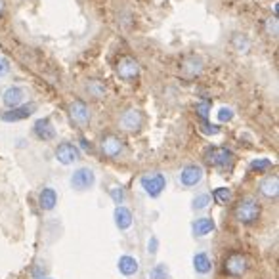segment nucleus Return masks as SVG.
<instances>
[{"label":"nucleus","mask_w":279,"mask_h":279,"mask_svg":"<svg viewBox=\"0 0 279 279\" xmlns=\"http://www.w3.org/2000/svg\"><path fill=\"white\" fill-rule=\"evenodd\" d=\"M266 33L271 36H277V16H273V18H268L266 19Z\"/></svg>","instance_id":"31"},{"label":"nucleus","mask_w":279,"mask_h":279,"mask_svg":"<svg viewBox=\"0 0 279 279\" xmlns=\"http://www.w3.org/2000/svg\"><path fill=\"white\" fill-rule=\"evenodd\" d=\"M157 245H159L157 237H151V239H149V243H148L149 253H151V254H155V253H157Z\"/></svg>","instance_id":"34"},{"label":"nucleus","mask_w":279,"mask_h":279,"mask_svg":"<svg viewBox=\"0 0 279 279\" xmlns=\"http://www.w3.org/2000/svg\"><path fill=\"white\" fill-rule=\"evenodd\" d=\"M231 42H234V46H236V50L237 52H241V54H247L249 50H251V40L247 38L245 35H234V38H231Z\"/></svg>","instance_id":"24"},{"label":"nucleus","mask_w":279,"mask_h":279,"mask_svg":"<svg viewBox=\"0 0 279 279\" xmlns=\"http://www.w3.org/2000/svg\"><path fill=\"white\" fill-rule=\"evenodd\" d=\"M231 119H234V109H231V107H220L218 121L220 122H229Z\"/></svg>","instance_id":"32"},{"label":"nucleus","mask_w":279,"mask_h":279,"mask_svg":"<svg viewBox=\"0 0 279 279\" xmlns=\"http://www.w3.org/2000/svg\"><path fill=\"white\" fill-rule=\"evenodd\" d=\"M193 270L197 271L199 275H207V273H210L212 271V260H210V256L207 253H203V251H199V253L193 254Z\"/></svg>","instance_id":"18"},{"label":"nucleus","mask_w":279,"mask_h":279,"mask_svg":"<svg viewBox=\"0 0 279 279\" xmlns=\"http://www.w3.org/2000/svg\"><path fill=\"white\" fill-rule=\"evenodd\" d=\"M8 73H10V61L4 56H0V79H4Z\"/></svg>","instance_id":"33"},{"label":"nucleus","mask_w":279,"mask_h":279,"mask_svg":"<svg viewBox=\"0 0 279 279\" xmlns=\"http://www.w3.org/2000/svg\"><path fill=\"white\" fill-rule=\"evenodd\" d=\"M54 155H56V161H58L60 165L71 166L80 159V151L75 144H71V142H61L60 146L56 148V151H54Z\"/></svg>","instance_id":"6"},{"label":"nucleus","mask_w":279,"mask_h":279,"mask_svg":"<svg viewBox=\"0 0 279 279\" xmlns=\"http://www.w3.org/2000/svg\"><path fill=\"white\" fill-rule=\"evenodd\" d=\"M4 8H6V2H4V0H0V16H2V12H4Z\"/></svg>","instance_id":"35"},{"label":"nucleus","mask_w":279,"mask_h":279,"mask_svg":"<svg viewBox=\"0 0 279 279\" xmlns=\"http://www.w3.org/2000/svg\"><path fill=\"white\" fill-rule=\"evenodd\" d=\"M86 92L92 98L100 100V98L105 96V84L102 82V80H96V79L88 80V82H86Z\"/></svg>","instance_id":"22"},{"label":"nucleus","mask_w":279,"mask_h":279,"mask_svg":"<svg viewBox=\"0 0 279 279\" xmlns=\"http://www.w3.org/2000/svg\"><path fill=\"white\" fill-rule=\"evenodd\" d=\"M119 126L124 132H138L144 126V113L136 109V107H128L124 109L119 117Z\"/></svg>","instance_id":"4"},{"label":"nucleus","mask_w":279,"mask_h":279,"mask_svg":"<svg viewBox=\"0 0 279 279\" xmlns=\"http://www.w3.org/2000/svg\"><path fill=\"white\" fill-rule=\"evenodd\" d=\"M203 176H205V170L201 165H185L180 172V183L183 188H195L203 182Z\"/></svg>","instance_id":"12"},{"label":"nucleus","mask_w":279,"mask_h":279,"mask_svg":"<svg viewBox=\"0 0 279 279\" xmlns=\"http://www.w3.org/2000/svg\"><path fill=\"white\" fill-rule=\"evenodd\" d=\"M149 275H151V279H172L170 270H168L166 264H157V266H153Z\"/></svg>","instance_id":"25"},{"label":"nucleus","mask_w":279,"mask_h":279,"mask_svg":"<svg viewBox=\"0 0 279 279\" xmlns=\"http://www.w3.org/2000/svg\"><path fill=\"white\" fill-rule=\"evenodd\" d=\"M23 100H25V90L21 86H16V84H12V86H8L4 92H2V102H4V105H6L8 109L21 105L23 104Z\"/></svg>","instance_id":"14"},{"label":"nucleus","mask_w":279,"mask_h":279,"mask_svg":"<svg viewBox=\"0 0 279 279\" xmlns=\"http://www.w3.org/2000/svg\"><path fill=\"white\" fill-rule=\"evenodd\" d=\"M33 134L40 142H52L56 138V128L48 117H42V119H36L33 124Z\"/></svg>","instance_id":"13"},{"label":"nucleus","mask_w":279,"mask_h":279,"mask_svg":"<svg viewBox=\"0 0 279 279\" xmlns=\"http://www.w3.org/2000/svg\"><path fill=\"white\" fill-rule=\"evenodd\" d=\"M69 183H71V188L77 190V192H88V190H92L94 183H96V174H94L92 168L80 166V168H77V170L71 174Z\"/></svg>","instance_id":"3"},{"label":"nucleus","mask_w":279,"mask_h":279,"mask_svg":"<svg viewBox=\"0 0 279 279\" xmlns=\"http://www.w3.org/2000/svg\"><path fill=\"white\" fill-rule=\"evenodd\" d=\"M214 227H216L214 220L209 218V216H203V218H197L192 224V231L195 237H205L209 236L210 231H214Z\"/></svg>","instance_id":"19"},{"label":"nucleus","mask_w":279,"mask_h":279,"mask_svg":"<svg viewBox=\"0 0 279 279\" xmlns=\"http://www.w3.org/2000/svg\"><path fill=\"white\" fill-rule=\"evenodd\" d=\"M212 197H214V201L218 203V205H229L231 203V199H234V193H231V190L229 188H216L214 190V193H212Z\"/></svg>","instance_id":"23"},{"label":"nucleus","mask_w":279,"mask_h":279,"mask_svg":"<svg viewBox=\"0 0 279 279\" xmlns=\"http://www.w3.org/2000/svg\"><path fill=\"white\" fill-rule=\"evenodd\" d=\"M109 195H111V199H113L115 205H122L124 203V190H122L121 185H115L109 190Z\"/></svg>","instance_id":"30"},{"label":"nucleus","mask_w":279,"mask_h":279,"mask_svg":"<svg viewBox=\"0 0 279 279\" xmlns=\"http://www.w3.org/2000/svg\"><path fill=\"white\" fill-rule=\"evenodd\" d=\"M201 132L205 136H216V134H220V126L218 124H212L209 121H201Z\"/></svg>","instance_id":"29"},{"label":"nucleus","mask_w":279,"mask_h":279,"mask_svg":"<svg viewBox=\"0 0 279 279\" xmlns=\"http://www.w3.org/2000/svg\"><path fill=\"white\" fill-rule=\"evenodd\" d=\"M258 190L266 199H275L279 193V178L277 176H266L258 185Z\"/></svg>","instance_id":"17"},{"label":"nucleus","mask_w":279,"mask_h":279,"mask_svg":"<svg viewBox=\"0 0 279 279\" xmlns=\"http://www.w3.org/2000/svg\"><path fill=\"white\" fill-rule=\"evenodd\" d=\"M38 279H52V277H38Z\"/></svg>","instance_id":"36"},{"label":"nucleus","mask_w":279,"mask_h":279,"mask_svg":"<svg viewBox=\"0 0 279 279\" xmlns=\"http://www.w3.org/2000/svg\"><path fill=\"white\" fill-rule=\"evenodd\" d=\"M117 268L121 271L122 275H126V277H132V275H136L140 271V262L138 258H134L130 254H122L119 262H117Z\"/></svg>","instance_id":"16"},{"label":"nucleus","mask_w":279,"mask_h":279,"mask_svg":"<svg viewBox=\"0 0 279 279\" xmlns=\"http://www.w3.org/2000/svg\"><path fill=\"white\" fill-rule=\"evenodd\" d=\"M69 117L77 126L84 128V126L90 124V117H92V115H90V107H88L82 100H75V102H71V105H69Z\"/></svg>","instance_id":"10"},{"label":"nucleus","mask_w":279,"mask_h":279,"mask_svg":"<svg viewBox=\"0 0 279 279\" xmlns=\"http://www.w3.org/2000/svg\"><path fill=\"white\" fill-rule=\"evenodd\" d=\"M115 71H117L119 79L134 80V79H138V75H140V63L134 60L132 56H122L121 60H119V63H117Z\"/></svg>","instance_id":"8"},{"label":"nucleus","mask_w":279,"mask_h":279,"mask_svg":"<svg viewBox=\"0 0 279 279\" xmlns=\"http://www.w3.org/2000/svg\"><path fill=\"white\" fill-rule=\"evenodd\" d=\"M113 218H115V226L119 229H128L132 226V212L126 207L122 205H117V209L113 212Z\"/></svg>","instance_id":"21"},{"label":"nucleus","mask_w":279,"mask_h":279,"mask_svg":"<svg viewBox=\"0 0 279 279\" xmlns=\"http://www.w3.org/2000/svg\"><path fill=\"white\" fill-rule=\"evenodd\" d=\"M100 149L107 159H117L124 151V142L115 134H105L100 142Z\"/></svg>","instance_id":"9"},{"label":"nucleus","mask_w":279,"mask_h":279,"mask_svg":"<svg viewBox=\"0 0 279 279\" xmlns=\"http://www.w3.org/2000/svg\"><path fill=\"white\" fill-rule=\"evenodd\" d=\"M271 166H273V163H271L270 159H254L249 168L253 172H266V170H270Z\"/></svg>","instance_id":"27"},{"label":"nucleus","mask_w":279,"mask_h":279,"mask_svg":"<svg viewBox=\"0 0 279 279\" xmlns=\"http://www.w3.org/2000/svg\"><path fill=\"white\" fill-rule=\"evenodd\" d=\"M38 205L46 212L56 209V205H58V193H56V190L54 188H44L40 195H38Z\"/></svg>","instance_id":"20"},{"label":"nucleus","mask_w":279,"mask_h":279,"mask_svg":"<svg viewBox=\"0 0 279 279\" xmlns=\"http://www.w3.org/2000/svg\"><path fill=\"white\" fill-rule=\"evenodd\" d=\"M35 111H36L35 104H21V105H18V107L6 109L4 113L0 115V119H2L4 122H19V121L29 119Z\"/></svg>","instance_id":"11"},{"label":"nucleus","mask_w":279,"mask_h":279,"mask_svg":"<svg viewBox=\"0 0 279 279\" xmlns=\"http://www.w3.org/2000/svg\"><path fill=\"white\" fill-rule=\"evenodd\" d=\"M260 212H262V207L260 203L251 197V195H247L243 199L239 201L236 205V209H234V216L239 224H245V226H251L254 222H258L260 218Z\"/></svg>","instance_id":"1"},{"label":"nucleus","mask_w":279,"mask_h":279,"mask_svg":"<svg viewBox=\"0 0 279 279\" xmlns=\"http://www.w3.org/2000/svg\"><path fill=\"white\" fill-rule=\"evenodd\" d=\"M249 270V262L247 256L241 253H229L224 258V273L231 277H241L245 271Z\"/></svg>","instance_id":"5"},{"label":"nucleus","mask_w":279,"mask_h":279,"mask_svg":"<svg viewBox=\"0 0 279 279\" xmlns=\"http://www.w3.org/2000/svg\"><path fill=\"white\" fill-rule=\"evenodd\" d=\"M203 67H205V63L201 60L199 56H188V58H183L182 65H180V71H182L185 77H199L201 73H203Z\"/></svg>","instance_id":"15"},{"label":"nucleus","mask_w":279,"mask_h":279,"mask_svg":"<svg viewBox=\"0 0 279 279\" xmlns=\"http://www.w3.org/2000/svg\"><path fill=\"white\" fill-rule=\"evenodd\" d=\"M207 161H209L212 166H216V168H229V166L234 165V153L229 151L227 148H209L207 149Z\"/></svg>","instance_id":"7"},{"label":"nucleus","mask_w":279,"mask_h":279,"mask_svg":"<svg viewBox=\"0 0 279 279\" xmlns=\"http://www.w3.org/2000/svg\"><path fill=\"white\" fill-rule=\"evenodd\" d=\"M195 113L201 117V121H209L210 102H199V104H195Z\"/></svg>","instance_id":"28"},{"label":"nucleus","mask_w":279,"mask_h":279,"mask_svg":"<svg viewBox=\"0 0 279 279\" xmlns=\"http://www.w3.org/2000/svg\"><path fill=\"white\" fill-rule=\"evenodd\" d=\"M140 185L149 197L157 199L159 195L166 190V178L161 172H148V174H144L140 178Z\"/></svg>","instance_id":"2"},{"label":"nucleus","mask_w":279,"mask_h":279,"mask_svg":"<svg viewBox=\"0 0 279 279\" xmlns=\"http://www.w3.org/2000/svg\"><path fill=\"white\" fill-rule=\"evenodd\" d=\"M210 205V195L209 193H199L195 195L192 201V209L193 210H205Z\"/></svg>","instance_id":"26"}]
</instances>
